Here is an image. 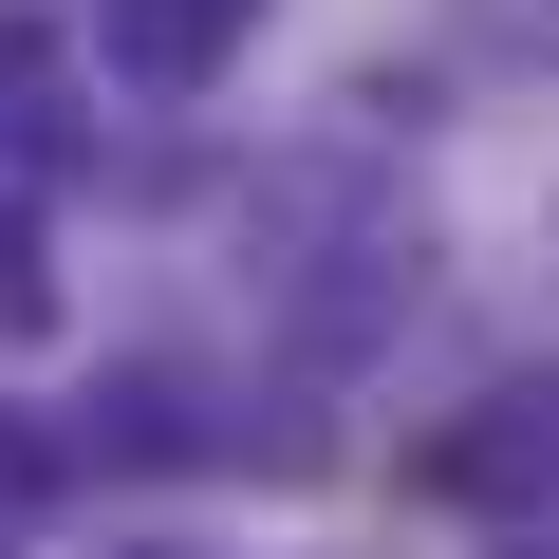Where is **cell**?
<instances>
[{
  "label": "cell",
  "mask_w": 559,
  "mask_h": 559,
  "mask_svg": "<svg viewBox=\"0 0 559 559\" xmlns=\"http://www.w3.org/2000/svg\"><path fill=\"white\" fill-rule=\"evenodd\" d=\"M522 559H559V540H522Z\"/></svg>",
  "instance_id": "4"
},
{
  "label": "cell",
  "mask_w": 559,
  "mask_h": 559,
  "mask_svg": "<svg viewBox=\"0 0 559 559\" xmlns=\"http://www.w3.org/2000/svg\"><path fill=\"white\" fill-rule=\"evenodd\" d=\"M242 20H261V0H112V75L131 94H205L242 57Z\"/></svg>",
  "instance_id": "1"
},
{
  "label": "cell",
  "mask_w": 559,
  "mask_h": 559,
  "mask_svg": "<svg viewBox=\"0 0 559 559\" xmlns=\"http://www.w3.org/2000/svg\"><path fill=\"white\" fill-rule=\"evenodd\" d=\"M20 336H57V261H38L20 205H0V355H20Z\"/></svg>",
  "instance_id": "3"
},
{
  "label": "cell",
  "mask_w": 559,
  "mask_h": 559,
  "mask_svg": "<svg viewBox=\"0 0 559 559\" xmlns=\"http://www.w3.org/2000/svg\"><path fill=\"white\" fill-rule=\"evenodd\" d=\"M75 150V57L38 20H0V168H57Z\"/></svg>",
  "instance_id": "2"
}]
</instances>
